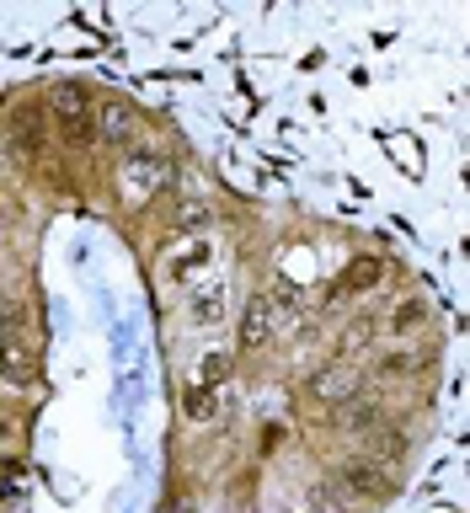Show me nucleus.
I'll use <instances>...</instances> for the list:
<instances>
[{
  "instance_id": "dca6fc26",
  "label": "nucleus",
  "mask_w": 470,
  "mask_h": 513,
  "mask_svg": "<svg viewBox=\"0 0 470 513\" xmlns=\"http://www.w3.org/2000/svg\"><path fill=\"white\" fill-rule=\"evenodd\" d=\"M11 439V423H0V444H6Z\"/></svg>"
},
{
  "instance_id": "412c9836",
  "label": "nucleus",
  "mask_w": 470,
  "mask_h": 513,
  "mask_svg": "<svg viewBox=\"0 0 470 513\" xmlns=\"http://www.w3.org/2000/svg\"><path fill=\"white\" fill-rule=\"evenodd\" d=\"M0 166H6V150H0Z\"/></svg>"
},
{
  "instance_id": "9b49d317",
  "label": "nucleus",
  "mask_w": 470,
  "mask_h": 513,
  "mask_svg": "<svg viewBox=\"0 0 470 513\" xmlns=\"http://www.w3.org/2000/svg\"><path fill=\"white\" fill-rule=\"evenodd\" d=\"M433 359V353L428 348H412V353H385V375H412V369H422V364H428Z\"/></svg>"
},
{
  "instance_id": "a211bd4d",
  "label": "nucleus",
  "mask_w": 470,
  "mask_h": 513,
  "mask_svg": "<svg viewBox=\"0 0 470 513\" xmlns=\"http://www.w3.org/2000/svg\"><path fill=\"white\" fill-rule=\"evenodd\" d=\"M0 220H6V198H0Z\"/></svg>"
},
{
  "instance_id": "39448f33",
  "label": "nucleus",
  "mask_w": 470,
  "mask_h": 513,
  "mask_svg": "<svg viewBox=\"0 0 470 513\" xmlns=\"http://www.w3.org/2000/svg\"><path fill=\"white\" fill-rule=\"evenodd\" d=\"M310 396L316 401H353V375H342V369H321L316 380H310Z\"/></svg>"
},
{
  "instance_id": "4468645a",
  "label": "nucleus",
  "mask_w": 470,
  "mask_h": 513,
  "mask_svg": "<svg viewBox=\"0 0 470 513\" xmlns=\"http://www.w3.org/2000/svg\"><path fill=\"white\" fill-rule=\"evenodd\" d=\"M203 225H209V209H203V204H187L177 214V230H203Z\"/></svg>"
},
{
  "instance_id": "20e7f679",
  "label": "nucleus",
  "mask_w": 470,
  "mask_h": 513,
  "mask_svg": "<svg viewBox=\"0 0 470 513\" xmlns=\"http://www.w3.org/2000/svg\"><path fill=\"white\" fill-rule=\"evenodd\" d=\"M49 107H54V118H59V123L91 118V97H86L81 86H54V91H49Z\"/></svg>"
},
{
  "instance_id": "7ed1b4c3",
  "label": "nucleus",
  "mask_w": 470,
  "mask_h": 513,
  "mask_svg": "<svg viewBox=\"0 0 470 513\" xmlns=\"http://www.w3.org/2000/svg\"><path fill=\"white\" fill-rule=\"evenodd\" d=\"M273 326H278V316H273V300H268V294H257V300L246 305L241 342H246V348H257V342H268V337H273Z\"/></svg>"
},
{
  "instance_id": "aec40b11",
  "label": "nucleus",
  "mask_w": 470,
  "mask_h": 513,
  "mask_svg": "<svg viewBox=\"0 0 470 513\" xmlns=\"http://www.w3.org/2000/svg\"><path fill=\"white\" fill-rule=\"evenodd\" d=\"M0 380H6V364H0Z\"/></svg>"
},
{
  "instance_id": "f3484780",
  "label": "nucleus",
  "mask_w": 470,
  "mask_h": 513,
  "mask_svg": "<svg viewBox=\"0 0 470 513\" xmlns=\"http://www.w3.org/2000/svg\"><path fill=\"white\" fill-rule=\"evenodd\" d=\"M171 513H193V503H177V508H171Z\"/></svg>"
},
{
  "instance_id": "4be33fe9",
  "label": "nucleus",
  "mask_w": 470,
  "mask_h": 513,
  "mask_svg": "<svg viewBox=\"0 0 470 513\" xmlns=\"http://www.w3.org/2000/svg\"><path fill=\"white\" fill-rule=\"evenodd\" d=\"M0 257H6V246H0Z\"/></svg>"
},
{
  "instance_id": "0eeeda50",
  "label": "nucleus",
  "mask_w": 470,
  "mask_h": 513,
  "mask_svg": "<svg viewBox=\"0 0 470 513\" xmlns=\"http://www.w3.org/2000/svg\"><path fill=\"white\" fill-rule=\"evenodd\" d=\"M182 412L193 417V423H209V417H219V391H209V385H193V391L182 396Z\"/></svg>"
},
{
  "instance_id": "9d476101",
  "label": "nucleus",
  "mask_w": 470,
  "mask_h": 513,
  "mask_svg": "<svg viewBox=\"0 0 470 513\" xmlns=\"http://www.w3.org/2000/svg\"><path fill=\"white\" fill-rule=\"evenodd\" d=\"M422 321H428V300H406V305L396 310V316H390V332L406 337V332H417Z\"/></svg>"
},
{
  "instance_id": "6ab92c4d",
  "label": "nucleus",
  "mask_w": 470,
  "mask_h": 513,
  "mask_svg": "<svg viewBox=\"0 0 470 513\" xmlns=\"http://www.w3.org/2000/svg\"><path fill=\"white\" fill-rule=\"evenodd\" d=\"M278 513H300V508H278Z\"/></svg>"
},
{
  "instance_id": "1a4fd4ad",
  "label": "nucleus",
  "mask_w": 470,
  "mask_h": 513,
  "mask_svg": "<svg viewBox=\"0 0 470 513\" xmlns=\"http://www.w3.org/2000/svg\"><path fill=\"white\" fill-rule=\"evenodd\" d=\"M219 310H225V289H219V284H209V289L193 294V321H198V326L219 321Z\"/></svg>"
},
{
  "instance_id": "2eb2a0df",
  "label": "nucleus",
  "mask_w": 470,
  "mask_h": 513,
  "mask_svg": "<svg viewBox=\"0 0 470 513\" xmlns=\"http://www.w3.org/2000/svg\"><path fill=\"white\" fill-rule=\"evenodd\" d=\"M0 497H22V471H17V465L0 476Z\"/></svg>"
},
{
  "instance_id": "f8f14e48",
  "label": "nucleus",
  "mask_w": 470,
  "mask_h": 513,
  "mask_svg": "<svg viewBox=\"0 0 470 513\" xmlns=\"http://www.w3.org/2000/svg\"><path fill=\"white\" fill-rule=\"evenodd\" d=\"M305 513H348V503L326 487H305Z\"/></svg>"
},
{
  "instance_id": "423d86ee",
  "label": "nucleus",
  "mask_w": 470,
  "mask_h": 513,
  "mask_svg": "<svg viewBox=\"0 0 470 513\" xmlns=\"http://www.w3.org/2000/svg\"><path fill=\"white\" fill-rule=\"evenodd\" d=\"M123 177H129V193H134V198H145V193H155V188L166 182V166H161V161H139V166L123 171Z\"/></svg>"
},
{
  "instance_id": "f03ea898",
  "label": "nucleus",
  "mask_w": 470,
  "mask_h": 513,
  "mask_svg": "<svg viewBox=\"0 0 470 513\" xmlns=\"http://www.w3.org/2000/svg\"><path fill=\"white\" fill-rule=\"evenodd\" d=\"M91 123H97V139H107V145H129L134 139V107L129 102H97Z\"/></svg>"
},
{
  "instance_id": "f257e3e1",
  "label": "nucleus",
  "mask_w": 470,
  "mask_h": 513,
  "mask_svg": "<svg viewBox=\"0 0 470 513\" xmlns=\"http://www.w3.org/2000/svg\"><path fill=\"white\" fill-rule=\"evenodd\" d=\"M337 492L358 497V503H380V497L396 492V476H390V465H380V460H353L337 471Z\"/></svg>"
},
{
  "instance_id": "6e6552de",
  "label": "nucleus",
  "mask_w": 470,
  "mask_h": 513,
  "mask_svg": "<svg viewBox=\"0 0 470 513\" xmlns=\"http://www.w3.org/2000/svg\"><path fill=\"white\" fill-rule=\"evenodd\" d=\"M385 268H380V262H374V257H364V262H358V268L353 273H342L337 278V289H332V300H337V294H353V289H369L374 284V278H380Z\"/></svg>"
},
{
  "instance_id": "ddd939ff",
  "label": "nucleus",
  "mask_w": 470,
  "mask_h": 513,
  "mask_svg": "<svg viewBox=\"0 0 470 513\" xmlns=\"http://www.w3.org/2000/svg\"><path fill=\"white\" fill-rule=\"evenodd\" d=\"M225 375H230V353H209L203 359V385L214 391V380H225Z\"/></svg>"
}]
</instances>
